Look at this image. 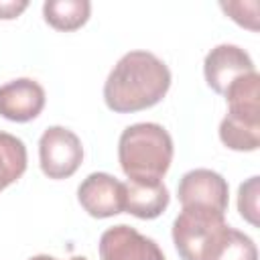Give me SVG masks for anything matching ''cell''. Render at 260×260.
Listing matches in <instances>:
<instances>
[{"label":"cell","instance_id":"1","mask_svg":"<svg viewBox=\"0 0 260 260\" xmlns=\"http://www.w3.org/2000/svg\"><path fill=\"white\" fill-rule=\"evenodd\" d=\"M171 87L165 61L148 51H130L110 71L104 83V102L116 114H132L156 106Z\"/></svg>","mask_w":260,"mask_h":260},{"label":"cell","instance_id":"2","mask_svg":"<svg viewBox=\"0 0 260 260\" xmlns=\"http://www.w3.org/2000/svg\"><path fill=\"white\" fill-rule=\"evenodd\" d=\"M118 160L128 181H160L173 160V138L160 124H132L120 134Z\"/></svg>","mask_w":260,"mask_h":260},{"label":"cell","instance_id":"3","mask_svg":"<svg viewBox=\"0 0 260 260\" xmlns=\"http://www.w3.org/2000/svg\"><path fill=\"white\" fill-rule=\"evenodd\" d=\"M225 225V213L207 207H183L173 221V242L181 260H203Z\"/></svg>","mask_w":260,"mask_h":260},{"label":"cell","instance_id":"4","mask_svg":"<svg viewBox=\"0 0 260 260\" xmlns=\"http://www.w3.org/2000/svg\"><path fill=\"white\" fill-rule=\"evenodd\" d=\"M39 160L49 179L71 177L83 160L79 136L65 126H49L39 140Z\"/></svg>","mask_w":260,"mask_h":260},{"label":"cell","instance_id":"5","mask_svg":"<svg viewBox=\"0 0 260 260\" xmlns=\"http://www.w3.org/2000/svg\"><path fill=\"white\" fill-rule=\"evenodd\" d=\"M177 195L183 207H207L219 213L228 211V181L211 169H193L179 181Z\"/></svg>","mask_w":260,"mask_h":260},{"label":"cell","instance_id":"6","mask_svg":"<svg viewBox=\"0 0 260 260\" xmlns=\"http://www.w3.org/2000/svg\"><path fill=\"white\" fill-rule=\"evenodd\" d=\"M77 199L91 217L104 219L124 211L126 189L122 181L108 173H91L79 183Z\"/></svg>","mask_w":260,"mask_h":260},{"label":"cell","instance_id":"7","mask_svg":"<svg viewBox=\"0 0 260 260\" xmlns=\"http://www.w3.org/2000/svg\"><path fill=\"white\" fill-rule=\"evenodd\" d=\"M102 260H165L160 246L130 225L108 228L100 238Z\"/></svg>","mask_w":260,"mask_h":260},{"label":"cell","instance_id":"8","mask_svg":"<svg viewBox=\"0 0 260 260\" xmlns=\"http://www.w3.org/2000/svg\"><path fill=\"white\" fill-rule=\"evenodd\" d=\"M254 71L256 67L252 57L238 45H228V43L217 45L205 55L203 61V73L207 85L221 95L238 77H244Z\"/></svg>","mask_w":260,"mask_h":260},{"label":"cell","instance_id":"9","mask_svg":"<svg viewBox=\"0 0 260 260\" xmlns=\"http://www.w3.org/2000/svg\"><path fill=\"white\" fill-rule=\"evenodd\" d=\"M45 108V89L30 77L0 85V116L10 122H30Z\"/></svg>","mask_w":260,"mask_h":260},{"label":"cell","instance_id":"10","mask_svg":"<svg viewBox=\"0 0 260 260\" xmlns=\"http://www.w3.org/2000/svg\"><path fill=\"white\" fill-rule=\"evenodd\" d=\"M124 211L140 219H154L169 207V189L162 181H128L124 183Z\"/></svg>","mask_w":260,"mask_h":260},{"label":"cell","instance_id":"11","mask_svg":"<svg viewBox=\"0 0 260 260\" xmlns=\"http://www.w3.org/2000/svg\"><path fill=\"white\" fill-rule=\"evenodd\" d=\"M219 138L232 150H256L260 146V116L228 112L219 124Z\"/></svg>","mask_w":260,"mask_h":260},{"label":"cell","instance_id":"12","mask_svg":"<svg viewBox=\"0 0 260 260\" xmlns=\"http://www.w3.org/2000/svg\"><path fill=\"white\" fill-rule=\"evenodd\" d=\"M203 260H258V250L250 236L225 225L207 248Z\"/></svg>","mask_w":260,"mask_h":260},{"label":"cell","instance_id":"13","mask_svg":"<svg viewBox=\"0 0 260 260\" xmlns=\"http://www.w3.org/2000/svg\"><path fill=\"white\" fill-rule=\"evenodd\" d=\"M91 4L87 0H49L43 4L45 20L57 30H77L89 18Z\"/></svg>","mask_w":260,"mask_h":260},{"label":"cell","instance_id":"14","mask_svg":"<svg viewBox=\"0 0 260 260\" xmlns=\"http://www.w3.org/2000/svg\"><path fill=\"white\" fill-rule=\"evenodd\" d=\"M26 171V146L20 138L0 132V191L18 181Z\"/></svg>","mask_w":260,"mask_h":260},{"label":"cell","instance_id":"15","mask_svg":"<svg viewBox=\"0 0 260 260\" xmlns=\"http://www.w3.org/2000/svg\"><path fill=\"white\" fill-rule=\"evenodd\" d=\"M238 211L246 221L258 225V177H250L246 183L240 185Z\"/></svg>","mask_w":260,"mask_h":260},{"label":"cell","instance_id":"16","mask_svg":"<svg viewBox=\"0 0 260 260\" xmlns=\"http://www.w3.org/2000/svg\"><path fill=\"white\" fill-rule=\"evenodd\" d=\"M26 6H28L26 0H0V18L2 20L16 18Z\"/></svg>","mask_w":260,"mask_h":260},{"label":"cell","instance_id":"17","mask_svg":"<svg viewBox=\"0 0 260 260\" xmlns=\"http://www.w3.org/2000/svg\"><path fill=\"white\" fill-rule=\"evenodd\" d=\"M28 260H57V258H53V256H49V254H39V256H32V258H28ZM69 260H87L85 256H73V258H69Z\"/></svg>","mask_w":260,"mask_h":260}]
</instances>
